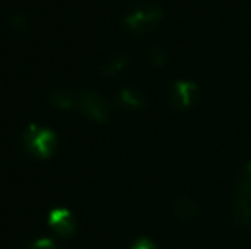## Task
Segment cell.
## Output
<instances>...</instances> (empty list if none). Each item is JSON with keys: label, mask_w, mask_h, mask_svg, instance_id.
Masks as SVG:
<instances>
[{"label": "cell", "mask_w": 251, "mask_h": 249, "mask_svg": "<svg viewBox=\"0 0 251 249\" xmlns=\"http://www.w3.org/2000/svg\"><path fill=\"white\" fill-rule=\"evenodd\" d=\"M162 21V10L157 5H140L130 10L125 17H123V26L126 31L137 36H146L151 34Z\"/></svg>", "instance_id": "obj_2"}, {"label": "cell", "mask_w": 251, "mask_h": 249, "mask_svg": "<svg viewBox=\"0 0 251 249\" xmlns=\"http://www.w3.org/2000/svg\"><path fill=\"white\" fill-rule=\"evenodd\" d=\"M130 249H157V248H155V244L152 243L149 237H140V239H137L135 243L132 244Z\"/></svg>", "instance_id": "obj_15"}, {"label": "cell", "mask_w": 251, "mask_h": 249, "mask_svg": "<svg viewBox=\"0 0 251 249\" xmlns=\"http://www.w3.org/2000/svg\"><path fill=\"white\" fill-rule=\"evenodd\" d=\"M118 101L122 106L128 108V110H142L146 106V97L132 87H123L118 94Z\"/></svg>", "instance_id": "obj_10"}, {"label": "cell", "mask_w": 251, "mask_h": 249, "mask_svg": "<svg viewBox=\"0 0 251 249\" xmlns=\"http://www.w3.org/2000/svg\"><path fill=\"white\" fill-rule=\"evenodd\" d=\"M27 249H60V248L55 241L50 239V237H40V239L33 241V243L27 246Z\"/></svg>", "instance_id": "obj_14"}, {"label": "cell", "mask_w": 251, "mask_h": 249, "mask_svg": "<svg viewBox=\"0 0 251 249\" xmlns=\"http://www.w3.org/2000/svg\"><path fill=\"white\" fill-rule=\"evenodd\" d=\"M21 145L29 156L38 159H50L58 145V135L51 128L29 123L21 135Z\"/></svg>", "instance_id": "obj_1"}, {"label": "cell", "mask_w": 251, "mask_h": 249, "mask_svg": "<svg viewBox=\"0 0 251 249\" xmlns=\"http://www.w3.org/2000/svg\"><path fill=\"white\" fill-rule=\"evenodd\" d=\"M48 104L58 111H70L77 108V94L65 87H55L48 92Z\"/></svg>", "instance_id": "obj_7"}, {"label": "cell", "mask_w": 251, "mask_h": 249, "mask_svg": "<svg viewBox=\"0 0 251 249\" xmlns=\"http://www.w3.org/2000/svg\"><path fill=\"white\" fill-rule=\"evenodd\" d=\"M130 67V58L123 53H118V55H113L106 65L102 67V73L108 77H116V75H122L123 72H126Z\"/></svg>", "instance_id": "obj_11"}, {"label": "cell", "mask_w": 251, "mask_h": 249, "mask_svg": "<svg viewBox=\"0 0 251 249\" xmlns=\"http://www.w3.org/2000/svg\"><path fill=\"white\" fill-rule=\"evenodd\" d=\"M166 60H168V55H166L164 50H161V48H157V46L149 50V62L152 65L162 67L166 63Z\"/></svg>", "instance_id": "obj_13"}, {"label": "cell", "mask_w": 251, "mask_h": 249, "mask_svg": "<svg viewBox=\"0 0 251 249\" xmlns=\"http://www.w3.org/2000/svg\"><path fill=\"white\" fill-rule=\"evenodd\" d=\"M236 200L251 203V162L246 164L236 178Z\"/></svg>", "instance_id": "obj_8"}, {"label": "cell", "mask_w": 251, "mask_h": 249, "mask_svg": "<svg viewBox=\"0 0 251 249\" xmlns=\"http://www.w3.org/2000/svg\"><path fill=\"white\" fill-rule=\"evenodd\" d=\"M197 92H199V87L195 82H190V80H178V82L173 86L171 91V103L178 110H186L190 108L197 99Z\"/></svg>", "instance_id": "obj_5"}, {"label": "cell", "mask_w": 251, "mask_h": 249, "mask_svg": "<svg viewBox=\"0 0 251 249\" xmlns=\"http://www.w3.org/2000/svg\"><path fill=\"white\" fill-rule=\"evenodd\" d=\"M48 226L60 237H72L77 230L75 217L69 208H63V206H55V208L50 210Z\"/></svg>", "instance_id": "obj_4"}, {"label": "cell", "mask_w": 251, "mask_h": 249, "mask_svg": "<svg viewBox=\"0 0 251 249\" xmlns=\"http://www.w3.org/2000/svg\"><path fill=\"white\" fill-rule=\"evenodd\" d=\"M234 222L238 226H248L251 222V203L236 200L234 202Z\"/></svg>", "instance_id": "obj_12"}, {"label": "cell", "mask_w": 251, "mask_h": 249, "mask_svg": "<svg viewBox=\"0 0 251 249\" xmlns=\"http://www.w3.org/2000/svg\"><path fill=\"white\" fill-rule=\"evenodd\" d=\"M77 110L84 118L94 123H104L109 118V103L104 96L93 89H84L77 92Z\"/></svg>", "instance_id": "obj_3"}, {"label": "cell", "mask_w": 251, "mask_h": 249, "mask_svg": "<svg viewBox=\"0 0 251 249\" xmlns=\"http://www.w3.org/2000/svg\"><path fill=\"white\" fill-rule=\"evenodd\" d=\"M171 213L176 220L186 222V220L195 219L200 213V203H199V200L192 198V196H179V198L175 200V203H173Z\"/></svg>", "instance_id": "obj_6"}, {"label": "cell", "mask_w": 251, "mask_h": 249, "mask_svg": "<svg viewBox=\"0 0 251 249\" xmlns=\"http://www.w3.org/2000/svg\"><path fill=\"white\" fill-rule=\"evenodd\" d=\"M7 24H9V31L12 33V36L16 38H26L31 33V29H33L31 19L26 14H12Z\"/></svg>", "instance_id": "obj_9"}]
</instances>
